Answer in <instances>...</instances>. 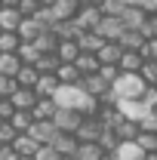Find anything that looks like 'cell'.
Here are the masks:
<instances>
[{"label": "cell", "instance_id": "cell-32", "mask_svg": "<svg viewBox=\"0 0 157 160\" xmlns=\"http://www.w3.org/2000/svg\"><path fill=\"white\" fill-rule=\"evenodd\" d=\"M96 145L102 148V151H105V154H111V151H114V148L120 145V139H117V132H114V129L102 126V136H99V142H96Z\"/></svg>", "mask_w": 157, "mask_h": 160}, {"label": "cell", "instance_id": "cell-54", "mask_svg": "<svg viewBox=\"0 0 157 160\" xmlns=\"http://www.w3.org/2000/svg\"><path fill=\"white\" fill-rule=\"evenodd\" d=\"M154 3H157V0H154Z\"/></svg>", "mask_w": 157, "mask_h": 160}, {"label": "cell", "instance_id": "cell-35", "mask_svg": "<svg viewBox=\"0 0 157 160\" xmlns=\"http://www.w3.org/2000/svg\"><path fill=\"white\" fill-rule=\"evenodd\" d=\"M139 37L142 40H157V16H145V22L139 25Z\"/></svg>", "mask_w": 157, "mask_h": 160}, {"label": "cell", "instance_id": "cell-50", "mask_svg": "<svg viewBox=\"0 0 157 160\" xmlns=\"http://www.w3.org/2000/svg\"><path fill=\"white\" fill-rule=\"evenodd\" d=\"M142 160H157V154H145V157H142Z\"/></svg>", "mask_w": 157, "mask_h": 160}, {"label": "cell", "instance_id": "cell-31", "mask_svg": "<svg viewBox=\"0 0 157 160\" xmlns=\"http://www.w3.org/2000/svg\"><path fill=\"white\" fill-rule=\"evenodd\" d=\"M22 16L16 9H6V6H0V31H16L19 28Z\"/></svg>", "mask_w": 157, "mask_h": 160}, {"label": "cell", "instance_id": "cell-49", "mask_svg": "<svg viewBox=\"0 0 157 160\" xmlns=\"http://www.w3.org/2000/svg\"><path fill=\"white\" fill-rule=\"evenodd\" d=\"M40 6H46V9H49V6H53V3H56V0H37Z\"/></svg>", "mask_w": 157, "mask_h": 160}, {"label": "cell", "instance_id": "cell-18", "mask_svg": "<svg viewBox=\"0 0 157 160\" xmlns=\"http://www.w3.org/2000/svg\"><path fill=\"white\" fill-rule=\"evenodd\" d=\"M37 34H40V25H37L34 19H22L19 28H16V37H19L22 43H34Z\"/></svg>", "mask_w": 157, "mask_h": 160}, {"label": "cell", "instance_id": "cell-26", "mask_svg": "<svg viewBox=\"0 0 157 160\" xmlns=\"http://www.w3.org/2000/svg\"><path fill=\"white\" fill-rule=\"evenodd\" d=\"M56 80H59V86H77V83H80V74H77L74 65H59Z\"/></svg>", "mask_w": 157, "mask_h": 160}, {"label": "cell", "instance_id": "cell-51", "mask_svg": "<svg viewBox=\"0 0 157 160\" xmlns=\"http://www.w3.org/2000/svg\"><path fill=\"white\" fill-rule=\"evenodd\" d=\"M99 160H114V157H111V154H102V157H99Z\"/></svg>", "mask_w": 157, "mask_h": 160}, {"label": "cell", "instance_id": "cell-10", "mask_svg": "<svg viewBox=\"0 0 157 160\" xmlns=\"http://www.w3.org/2000/svg\"><path fill=\"white\" fill-rule=\"evenodd\" d=\"M9 105H13V111H28L31 114V108L37 105V96H34V89H16L9 96Z\"/></svg>", "mask_w": 157, "mask_h": 160}, {"label": "cell", "instance_id": "cell-2", "mask_svg": "<svg viewBox=\"0 0 157 160\" xmlns=\"http://www.w3.org/2000/svg\"><path fill=\"white\" fill-rule=\"evenodd\" d=\"M25 136L34 142V145H53V139L59 136V129L53 126V120H37V123H31V129Z\"/></svg>", "mask_w": 157, "mask_h": 160}, {"label": "cell", "instance_id": "cell-47", "mask_svg": "<svg viewBox=\"0 0 157 160\" xmlns=\"http://www.w3.org/2000/svg\"><path fill=\"white\" fill-rule=\"evenodd\" d=\"M0 6H6V9H16V6H19V0H0Z\"/></svg>", "mask_w": 157, "mask_h": 160}, {"label": "cell", "instance_id": "cell-52", "mask_svg": "<svg viewBox=\"0 0 157 160\" xmlns=\"http://www.w3.org/2000/svg\"><path fill=\"white\" fill-rule=\"evenodd\" d=\"M151 114H154V117H157V105H154V108H151Z\"/></svg>", "mask_w": 157, "mask_h": 160}, {"label": "cell", "instance_id": "cell-6", "mask_svg": "<svg viewBox=\"0 0 157 160\" xmlns=\"http://www.w3.org/2000/svg\"><path fill=\"white\" fill-rule=\"evenodd\" d=\"M80 89L89 96V99H105L108 92H111V86L105 83V80L99 77V74H89V77H80V83H77Z\"/></svg>", "mask_w": 157, "mask_h": 160}, {"label": "cell", "instance_id": "cell-33", "mask_svg": "<svg viewBox=\"0 0 157 160\" xmlns=\"http://www.w3.org/2000/svg\"><path fill=\"white\" fill-rule=\"evenodd\" d=\"M37 49H34V43H19V49H16V59L22 62V65H34L37 62Z\"/></svg>", "mask_w": 157, "mask_h": 160}, {"label": "cell", "instance_id": "cell-41", "mask_svg": "<svg viewBox=\"0 0 157 160\" xmlns=\"http://www.w3.org/2000/svg\"><path fill=\"white\" fill-rule=\"evenodd\" d=\"M139 132H151V136H157V117H154V114H145V117L139 120Z\"/></svg>", "mask_w": 157, "mask_h": 160}, {"label": "cell", "instance_id": "cell-12", "mask_svg": "<svg viewBox=\"0 0 157 160\" xmlns=\"http://www.w3.org/2000/svg\"><path fill=\"white\" fill-rule=\"evenodd\" d=\"M56 111H59V108H56L53 99H37V105L31 108V120H34V123H37V120H53Z\"/></svg>", "mask_w": 157, "mask_h": 160}, {"label": "cell", "instance_id": "cell-1", "mask_svg": "<svg viewBox=\"0 0 157 160\" xmlns=\"http://www.w3.org/2000/svg\"><path fill=\"white\" fill-rule=\"evenodd\" d=\"M145 89H148V86L142 83L139 74H120V77L111 83V96H114V102H139Z\"/></svg>", "mask_w": 157, "mask_h": 160}, {"label": "cell", "instance_id": "cell-36", "mask_svg": "<svg viewBox=\"0 0 157 160\" xmlns=\"http://www.w3.org/2000/svg\"><path fill=\"white\" fill-rule=\"evenodd\" d=\"M105 154L99 145H77V151H74V160H99Z\"/></svg>", "mask_w": 157, "mask_h": 160}, {"label": "cell", "instance_id": "cell-20", "mask_svg": "<svg viewBox=\"0 0 157 160\" xmlns=\"http://www.w3.org/2000/svg\"><path fill=\"white\" fill-rule=\"evenodd\" d=\"M56 46H59V37H56L53 31H40L37 40H34V49H37L40 56H46V52H56Z\"/></svg>", "mask_w": 157, "mask_h": 160}, {"label": "cell", "instance_id": "cell-19", "mask_svg": "<svg viewBox=\"0 0 157 160\" xmlns=\"http://www.w3.org/2000/svg\"><path fill=\"white\" fill-rule=\"evenodd\" d=\"M74 68H77V74H80V77L99 74V62H96V56H89V52H80L77 59H74Z\"/></svg>", "mask_w": 157, "mask_h": 160}, {"label": "cell", "instance_id": "cell-23", "mask_svg": "<svg viewBox=\"0 0 157 160\" xmlns=\"http://www.w3.org/2000/svg\"><path fill=\"white\" fill-rule=\"evenodd\" d=\"M142 56L139 52H123L117 62V68H120V74H139V68H142Z\"/></svg>", "mask_w": 157, "mask_h": 160}, {"label": "cell", "instance_id": "cell-39", "mask_svg": "<svg viewBox=\"0 0 157 160\" xmlns=\"http://www.w3.org/2000/svg\"><path fill=\"white\" fill-rule=\"evenodd\" d=\"M40 9L37 0H19V6H16V12H19L22 19H34V12Z\"/></svg>", "mask_w": 157, "mask_h": 160}, {"label": "cell", "instance_id": "cell-24", "mask_svg": "<svg viewBox=\"0 0 157 160\" xmlns=\"http://www.w3.org/2000/svg\"><path fill=\"white\" fill-rule=\"evenodd\" d=\"M62 62L56 59V52H46V56H37V62H34V71L37 74H56L59 71Z\"/></svg>", "mask_w": 157, "mask_h": 160}, {"label": "cell", "instance_id": "cell-29", "mask_svg": "<svg viewBox=\"0 0 157 160\" xmlns=\"http://www.w3.org/2000/svg\"><path fill=\"white\" fill-rule=\"evenodd\" d=\"M37 148H40V145H34L28 136H16V142H13L16 157H34V151H37Z\"/></svg>", "mask_w": 157, "mask_h": 160}, {"label": "cell", "instance_id": "cell-28", "mask_svg": "<svg viewBox=\"0 0 157 160\" xmlns=\"http://www.w3.org/2000/svg\"><path fill=\"white\" fill-rule=\"evenodd\" d=\"M22 40L16 37V31H0V56H16Z\"/></svg>", "mask_w": 157, "mask_h": 160}, {"label": "cell", "instance_id": "cell-17", "mask_svg": "<svg viewBox=\"0 0 157 160\" xmlns=\"http://www.w3.org/2000/svg\"><path fill=\"white\" fill-rule=\"evenodd\" d=\"M111 157H114V160H142L145 154L139 151V145H136V142H120L117 148L111 151Z\"/></svg>", "mask_w": 157, "mask_h": 160}, {"label": "cell", "instance_id": "cell-16", "mask_svg": "<svg viewBox=\"0 0 157 160\" xmlns=\"http://www.w3.org/2000/svg\"><path fill=\"white\" fill-rule=\"evenodd\" d=\"M77 49L80 52H89V56H96L99 49H102V37H99L96 31H83L77 37Z\"/></svg>", "mask_w": 157, "mask_h": 160}, {"label": "cell", "instance_id": "cell-9", "mask_svg": "<svg viewBox=\"0 0 157 160\" xmlns=\"http://www.w3.org/2000/svg\"><path fill=\"white\" fill-rule=\"evenodd\" d=\"M59 92V80H56V74H40L37 83H34V96L37 99H53Z\"/></svg>", "mask_w": 157, "mask_h": 160}, {"label": "cell", "instance_id": "cell-43", "mask_svg": "<svg viewBox=\"0 0 157 160\" xmlns=\"http://www.w3.org/2000/svg\"><path fill=\"white\" fill-rule=\"evenodd\" d=\"M16 136H19V132H16L9 123H0V145H13V142H16Z\"/></svg>", "mask_w": 157, "mask_h": 160}, {"label": "cell", "instance_id": "cell-4", "mask_svg": "<svg viewBox=\"0 0 157 160\" xmlns=\"http://www.w3.org/2000/svg\"><path fill=\"white\" fill-rule=\"evenodd\" d=\"M123 31H126V28H123V22H120V19H102L96 25V34L102 37V43H117Z\"/></svg>", "mask_w": 157, "mask_h": 160}, {"label": "cell", "instance_id": "cell-11", "mask_svg": "<svg viewBox=\"0 0 157 160\" xmlns=\"http://www.w3.org/2000/svg\"><path fill=\"white\" fill-rule=\"evenodd\" d=\"M53 151H56L59 157H74V151H77V139H74V136L59 132V136L53 139Z\"/></svg>", "mask_w": 157, "mask_h": 160}, {"label": "cell", "instance_id": "cell-5", "mask_svg": "<svg viewBox=\"0 0 157 160\" xmlns=\"http://www.w3.org/2000/svg\"><path fill=\"white\" fill-rule=\"evenodd\" d=\"M80 114L77 111H56V117H53V126H56V129H59V132H65V136H74V132H77V126H80Z\"/></svg>", "mask_w": 157, "mask_h": 160}, {"label": "cell", "instance_id": "cell-40", "mask_svg": "<svg viewBox=\"0 0 157 160\" xmlns=\"http://www.w3.org/2000/svg\"><path fill=\"white\" fill-rule=\"evenodd\" d=\"M99 77H102L108 86H111V83L120 77V68H117V65H99Z\"/></svg>", "mask_w": 157, "mask_h": 160}, {"label": "cell", "instance_id": "cell-44", "mask_svg": "<svg viewBox=\"0 0 157 160\" xmlns=\"http://www.w3.org/2000/svg\"><path fill=\"white\" fill-rule=\"evenodd\" d=\"M139 102H142V105H145V108L151 111V108L157 105V89H154V86H148V89L142 92V99H139Z\"/></svg>", "mask_w": 157, "mask_h": 160}, {"label": "cell", "instance_id": "cell-14", "mask_svg": "<svg viewBox=\"0 0 157 160\" xmlns=\"http://www.w3.org/2000/svg\"><path fill=\"white\" fill-rule=\"evenodd\" d=\"M120 56H123V49H120L117 43H102V49L96 52V62L99 65H117Z\"/></svg>", "mask_w": 157, "mask_h": 160}, {"label": "cell", "instance_id": "cell-3", "mask_svg": "<svg viewBox=\"0 0 157 160\" xmlns=\"http://www.w3.org/2000/svg\"><path fill=\"white\" fill-rule=\"evenodd\" d=\"M99 136H102V123H99L96 117H83L80 126H77V132H74L77 145H96Z\"/></svg>", "mask_w": 157, "mask_h": 160}, {"label": "cell", "instance_id": "cell-25", "mask_svg": "<svg viewBox=\"0 0 157 160\" xmlns=\"http://www.w3.org/2000/svg\"><path fill=\"white\" fill-rule=\"evenodd\" d=\"M142 43H145V40L139 37V31H123L120 40H117V46L123 49V52H139V49H142Z\"/></svg>", "mask_w": 157, "mask_h": 160}, {"label": "cell", "instance_id": "cell-21", "mask_svg": "<svg viewBox=\"0 0 157 160\" xmlns=\"http://www.w3.org/2000/svg\"><path fill=\"white\" fill-rule=\"evenodd\" d=\"M120 22H123V28H126V31H139V25L145 22V12H142L139 6H126V9H123V16H120Z\"/></svg>", "mask_w": 157, "mask_h": 160}, {"label": "cell", "instance_id": "cell-48", "mask_svg": "<svg viewBox=\"0 0 157 160\" xmlns=\"http://www.w3.org/2000/svg\"><path fill=\"white\" fill-rule=\"evenodd\" d=\"M80 6H102V0H77Z\"/></svg>", "mask_w": 157, "mask_h": 160}, {"label": "cell", "instance_id": "cell-27", "mask_svg": "<svg viewBox=\"0 0 157 160\" xmlns=\"http://www.w3.org/2000/svg\"><path fill=\"white\" fill-rule=\"evenodd\" d=\"M123 9H126V3H123V0H102V6H99L102 19H120V16H123Z\"/></svg>", "mask_w": 157, "mask_h": 160}, {"label": "cell", "instance_id": "cell-38", "mask_svg": "<svg viewBox=\"0 0 157 160\" xmlns=\"http://www.w3.org/2000/svg\"><path fill=\"white\" fill-rule=\"evenodd\" d=\"M136 145L142 154H157V136H151V132H139Z\"/></svg>", "mask_w": 157, "mask_h": 160}, {"label": "cell", "instance_id": "cell-45", "mask_svg": "<svg viewBox=\"0 0 157 160\" xmlns=\"http://www.w3.org/2000/svg\"><path fill=\"white\" fill-rule=\"evenodd\" d=\"M16 111H13V105H9V99H0V123H6V120L13 117Z\"/></svg>", "mask_w": 157, "mask_h": 160}, {"label": "cell", "instance_id": "cell-37", "mask_svg": "<svg viewBox=\"0 0 157 160\" xmlns=\"http://www.w3.org/2000/svg\"><path fill=\"white\" fill-rule=\"evenodd\" d=\"M22 68V62L16 59V56H0V74H3V77H16V71H19Z\"/></svg>", "mask_w": 157, "mask_h": 160}, {"label": "cell", "instance_id": "cell-46", "mask_svg": "<svg viewBox=\"0 0 157 160\" xmlns=\"http://www.w3.org/2000/svg\"><path fill=\"white\" fill-rule=\"evenodd\" d=\"M0 160H19L16 151H13V145H0Z\"/></svg>", "mask_w": 157, "mask_h": 160}, {"label": "cell", "instance_id": "cell-53", "mask_svg": "<svg viewBox=\"0 0 157 160\" xmlns=\"http://www.w3.org/2000/svg\"><path fill=\"white\" fill-rule=\"evenodd\" d=\"M154 89H157V86H154Z\"/></svg>", "mask_w": 157, "mask_h": 160}, {"label": "cell", "instance_id": "cell-22", "mask_svg": "<svg viewBox=\"0 0 157 160\" xmlns=\"http://www.w3.org/2000/svg\"><path fill=\"white\" fill-rule=\"evenodd\" d=\"M114 132H117L120 142H136V139H139V123H136V120H126V117H123L117 126H114Z\"/></svg>", "mask_w": 157, "mask_h": 160}, {"label": "cell", "instance_id": "cell-8", "mask_svg": "<svg viewBox=\"0 0 157 160\" xmlns=\"http://www.w3.org/2000/svg\"><path fill=\"white\" fill-rule=\"evenodd\" d=\"M77 9H80L77 0H56V3L49 6V12H53L56 22H71L74 16H77Z\"/></svg>", "mask_w": 157, "mask_h": 160}, {"label": "cell", "instance_id": "cell-42", "mask_svg": "<svg viewBox=\"0 0 157 160\" xmlns=\"http://www.w3.org/2000/svg\"><path fill=\"white\" fill-rule=\"evenodd\" d=\"M31 160H59V154L53 151V145H40L37 151H34V157Z\"/></svg>", "mask_w": 157, "mask_h": 160}, {"label": "cell", "instance_id": "cell-15", "mask_svg": "<svg viewBox=\"0 0 157 160\" xmlns=\"http://www.w3.org/2000/svg\"><path fill=\"white\" fill-rule=\"evenodd\" d=\"M37 71H34V65H22L19 71H16V86H19V89H34V83H37Z\"/></svg>", "mask_w": 157, "mask_h": 160}, {"label": "cell", "instance_id": "cell-13", "mask_svg": "<svg viewBox=\"0 0 157 160\" xmlns=\"http://www.w3.org/2000/svg\"><path fill=\"white\" fill-rule=\"evenodd\" d=\"M117 111H120L126 120H136V123L145 117V114H151V111H148L142 102H117Z\"/></svg>", "mask_w": 157, "mask_h": 160}, {"label": "cell", "instance_id": "cell-34", "mask_svg": "<svg viewBox=\"0 0 157 160\" xmlns=\"http://www.w3.org/2000/svg\"><path fill=\"white\" fill-rule=\"evenodd\" d=\"M139 77H142V83H145V86H157V62H142Z\"/></svg>", "mask_w": 157, "mask_h": 160}, {"label": "cell", "instance_id": "cell-7", "mask_svg": "<svg viewBox=\"0 0 157 160\" xmlns=\"http://www.w3.org/2000/svg\"><path fill=\"white\" fill-rule=\"evenodd\" d=\"M74 22L80 25V31H96V25L102 22V12H99V6H80Z\"/></svg>", "mask_w": 157, "mask_h": 160}, {"label": "cell", "instance_id": "cell-30", "mask_svg": "<svg viewBox=\"0 0 157 160\" xmlns=\"http://www.w3.org/2000/svg\"><path fill=\"white\" fill-rule=\"evenodd\" d=\"M6 123H9V126H13L19 136H25V132L31 129V123H34V120H31V114H28V111H16V114L6 120Z\"/></svg>", "mask_w": 157, "mask_h": 160}]
</instances>
